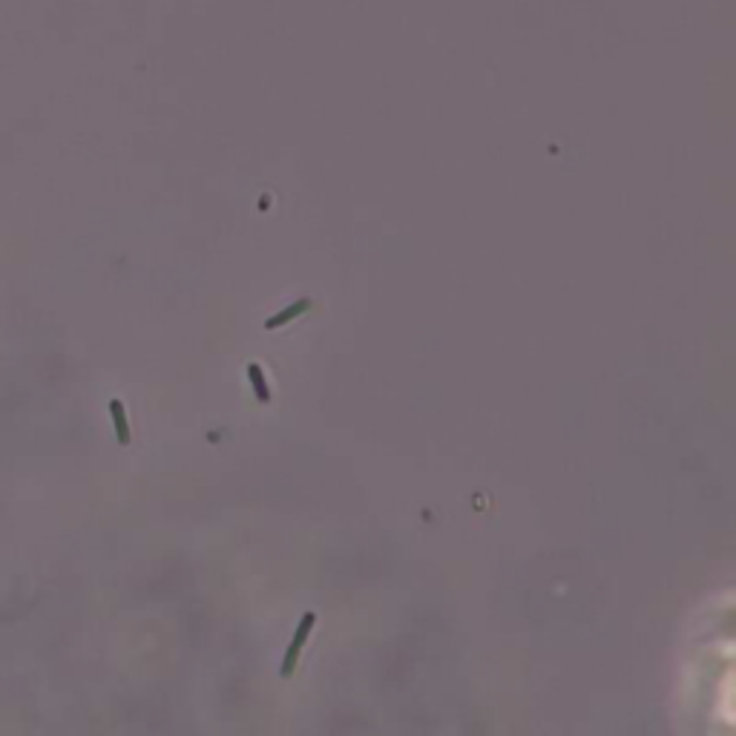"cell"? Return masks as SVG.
<instances>
[{
    "label": "cell",
    "mask_w": 736,
    "mask_h": 736,
    "mask_svg": "<svg viewBox=\"0 0 736 736\" xmlns=\"http://www.w3.org/2000/svg\"><path fill=\"white\" fill-rule=\"evenodd\" d=\"M314 621H317L314 613H305V616H302V621H299V627H296V633H293V638H291V644H288L285 662H282V673H285V676L293 673L296 659H299V653H302V647H305V641H308V636H311V630H314Z\"/></svg>",
    "instance_id": "cell-1"
},
{
    "label": "cell",
    "mask_w": 736,
    "mask_h": 736,
    "mask_svg": "<svg viewBox=\"0 0 736 736\" xmlns=\"http://www.w3.org/2000/svg\"><path fill=\"white\" fill-rule=\"evenodd\" d=\"M110 411H112V423H115V435H118V443H129V426H127V417H124V406L118 400L110 403Z\"/></svg>",
    "instance_id": "cell-2"
}]
</instances>
